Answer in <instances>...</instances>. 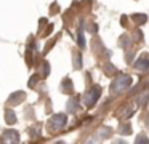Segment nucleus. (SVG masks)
Instances as JSON below:
<instances>
[{"mask_svg": "<svg viewBox=\"0 0 149 144\" xmlns=\"http://www.w3.org/2000/svg\"><path fill=\"white\" fill-rule=\"evenodd\" d=\"M133 83L132 77L130 75H119L116 80L112 82V86H111V91H112V95H117V93L123 91V90H127L130 85Z\"/></svg>", "mask_w": 149, "mask_h": 144, "instance_id": "obj_1", "label": "nucleus"}, {"mask_svg": "<svg viewBox=\"0 0 149 144\" xmlns=\"http://www.w3.org/2000/svg\"><path fill=\"white\" fill-rule=\"evenodd\" d=\"M66 123H68V117H66L64 114H56V115H53L52 120H50V130L58 131V130H61Z\"/></svg>", "mask_w": 149, "mask_h": 144, "instance_id": "obj_2", "label": "nucleus"}, {"mask_svg": "<svg viewBox=\"0 0 149 144\" xmlns=\"http://www.w3.org/2000/svg\"><path fill=\"white\" fill-rule=\"evenodd\" d=\"M100 95H101V88H100V86H93V88L85 95V104H87L88 107H91V106L98 101Z\"/></svg>", "mask_w": 149, "mask_h": 144, "instance_id": "obj_3", "label": "nucleus"}, {"mask_svg": "<svg viewBox=\"0 0 149 144\" xmlns=\"http://www.w3.org/2000/svg\"><path fill=\"white\" fill-rule=\"evenodd\" d=\"M2 143H18L19 141V136H18V131L15 130H7L2 136Z\"/></svg>", "mask_w": 149, "mask_h": 144, "instance_id": "obj_4", "label": "nucleus"}, {"mask_svg": "<svg viewBox=\"0 0 149 144\" xmlns=\"http://www.w3.org/2000/svg\"><path fill=\"white\" fill-rule=\"evenodd\" d=\"M135 67H136L138 70H146V69H149V56H144V54H143V56L135 63Z\"/></svg>", "mask_w": 149, "mask_h": 144, "instance_id": "obj_5", "label": "nucleus"}, {"mask_svg": "<svg viewBox=\"0 0 149 144\" xmlns=\"http://www.w3.org/2000/svg\"><path fill=\"white\" fill-rule=\"evenodd\" d=\"M23 99H24V93L23 91H18V93H13V95H11V98L8 99V101H10L11 104H15V102L18 104V102H21Z\"/></svg>", "mask_w": 149, "mask_h": 144, "instance_id": "obj_6", "label": "nucleus"}, {"mask_svg": "<svg viewBox=\"0 0 149 144\" xmlns=\"http://www.w3.org/2000/svg\"><path fill=\"white\" fill-rule=\"evenodd\" d=\"M77 109H79V101L75 98H71L68 101V111L69 112H75Z\"/></svg>", "mask_w": 149, "mask_h": 144, "instance_id": "obj_7", "label": "nucleus"}, {"mask_svg": "<svg viewBox=\"0 0 149 144\" xmlns=\"http://www.w3.org/2000/svg\"><path fill=\"white\" fill-rule=\"evenodd\" d=\"M5 115H7V123H8V125H13V123H16V115H15V112L11 111V109H7V112H5Z\"/></svg>", "mask_w": 149, "mask_h": 144, "instance_id": "obj_8", "label": "nucleus"}, {"mask_svg": "<svg viewBox=\"0 0 149 144\" xmlns=\"http://www.w3.org/2000/svg\"><path fill=\"white\" fill-rule=\"evenodd\" d=\"M132 19L135 22H138V24H143V22H146V19H148V18H146V15H133Z\"/></svg>", "mask_w": 149, "mask_h": 144, "instance_id": "obj_9", "label": "nucleus"}, {"mask_svg": "<svg viewBox=\"0 0 149 144\" xmlns=\"http://www.w3.org/2000/svg\"><path fill=\"white\" fill-rule=\"evenodd\" d=\"M104 72H106L107 75H112V74L116 72V67H114L112 64H106V67H104Z\"/></svg>", "mask_w": 149, "mask_h": 144, "instance_id": "obj_10", "label": "nucleus"}, {"mask_svg": "<svg viewBox=\"0 0 149 144\" xmlns=\"http://www.w3.org/2000/svg\"><path fill=\"white\" fill-rule=\"evenodd\" d=\"M119 131H120L122 134H128V133H130V125H128V123H125V125H120Z\"/></svg>", "mask_w": 149, "mask_h": 144, "instance_id": "obj_11", "label": "nucleus"}, {"mask_svg": "<svg viewBox=\"0 0 149 144\" xmlns=\"http://www.w3.org/2000/svg\"><path fill=\"white\" fill-rule=\"evenodd\" d=\"M63 83H64V85H63V90L68 88V91H69V93H72V82H71V80L68 79V80H64Z\"/></svg>", "mask_w": 149, "mask_h": 144, "instance_id": "obj_12", "label": "nucleus"}, {"mask_svg": "<svg viewBox=\"0 0 149 144\" xmlns=\"http://www.w3.org/2000/svg\"><path fill=\"white\" fill-rule=\"evenodd\" d=\"M79 45H80V47H85V38H84L82 31H79Z\"/></svg>", "mask_w": 149, "mask_h": 144, "instance_id": "obj_13", "label": "nucleus"}, {"mask_svg": "<svg viewBox=\"0 0 149 144\" xmlns=\"http://www.w3.org/2000/svg\"><path fill=\"white\" fill-rule=\"evenodd\" d=\"M74 58H75V67H80L82 66V59H79V58H80V56H79V53H75Z\"/></svg>", "mask_w": 149, "mask_h": 144, "instance_id": "obj_14", "label": "nucleus"}, {"mask_svg": "<svg viewBox=\"0 0 149 144\" xmlns=\"http://www.w3.org/2000/svg\"><path fill=\"white\" fill-rule=\"evenodd\" d=\"M136 143H149V139L146 136H138L136 138Z\"/></svg>", "mask_w": 149, "mask_h": 144, "instance_id": "obj_15", "label": "nucleus"}]
</instances>
